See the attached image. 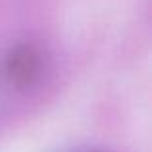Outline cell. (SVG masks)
<instances>
[{
    "instance_id": "obj_1",
    "label": "cell",
    "mask_w": 152,
    "mask_h": 152,
    "mask_svg": "<svg viewBox=\"0 0 152 152\" xmlns=\"http://www.w3.org/2000/svg\"><path fill=\"white\" fill-rule=\"evenodd\" d=\"M37 69H39V56L33 48H27V46L14 50L6 62L8 75L18 83H27L37 73Z\"/></svg>"
}]
</instances>
